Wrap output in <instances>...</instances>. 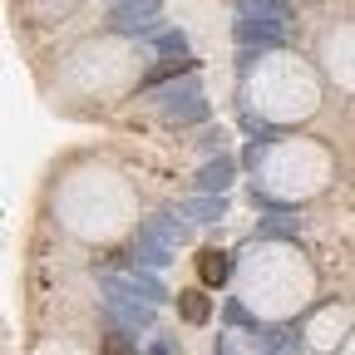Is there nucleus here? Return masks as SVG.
I'll list each match as a JSON object with an SVG mask.
<instances>
[{"label": "nucleus", "instance_id": "4", "mask_svg": "<svg viewBox=\"0 0 355 355\" xmlns=\"http://www.w3.org/2000/svg\"><path fill=\"white\" fill-rule=\"evenodd\" d=\"M104 355H139V345L128 336H104Z\"/></svg>", "mask_w": 355, "mask_h": 355}, {"label": "nucleus", "instance_id": "3", "mask_svg": "<svg viewBox=\"0 0 355 355\" xmlns=\"http://www.w3.org/2000/svg\"><path fill=\"white\" fill-rule=\"evenodd\" d=\"M178 311H183V321H188V326H207V321H212V301H207L202 286L178 291Z\"/></svg>", "mask_w": 355, "mask_h": 355}, {"label": "nucleus", "instance_id": "1", "mask_svg": "<svg viewBox=\"0 0 355 355\" xmlns=\"http://www.w3.org/2000/svg\"><path fill=\"white\" fill-rule=\"evenodd\" d=\"M331 183V153L311 139H286L266 153V188L282 198H311Z\"/></svg>", "mask_w": 355, "mask_h": 355}, {"label": "nucleus", "instance_id": "2", "mask_svg": "<svg viewBox=\"0 0 355 355\" xmlns=\"http://www.w3.org/2000/svg\"><path fill=\"white\" fill-rule=\"evenodd\" d=\"M193 266H198V282H202V291L227 286V277H232V257L222 252V247H202V252L193 257Z\"/></svg>", "mask_w": 355, "mask_h": 355}]
</instances>
